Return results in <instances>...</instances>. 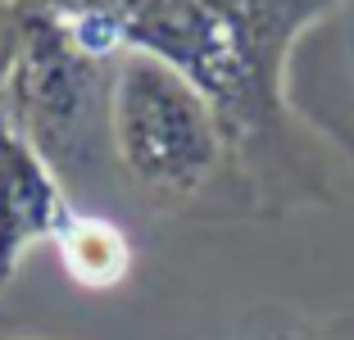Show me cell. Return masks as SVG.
<instances>
[{"label":"cell","instance_id":"3957f363","mask_svg":"<svg viewBox=\"0 0 354 340\" xmlns=\"http://www.w3.org/2000/svg\"><path fill=\"white\" fill-rule=\"evenodd\" d=\"M109 141L132 182L168 200L200 191L227 145L209 100L150 55H123L114 64Z\"/></svg>","mask_w":354,"mask_h":340},{"label":"cell","instance_id":"8992f818","mask_svg":"<svg viewBox=\"0 0 354 340\" xmlns=\"http://www.w3.org/2000/svg\"><path fill=\"white\" fill-rule=\"evenodd\" d=\"M0 340H32V336H0Z\"/></svg>","mask_w":354,"mask_h":340},{"label":"cell","instance_id":"277c9868","mask_svg":"<svg viewBox=\"0 0 354 340\" xmlns=\"http://www.w3.org/2000/svg\"><path fill=\"white\" fill-rule=\"evenodd\" d=\"M73 214L55 164L0 113V290L37 245H55Z\"/></svg>","mask_w":354,"mask_h":340},{"label":"cell","instance_id":"7a4b0ae2","mask_svg":"<svg viewBox=\"0 0 354 340\" xmlns=\"http://www.w3.org/2000/svg\"><path fill=\"white\" fill-rule=\"evenodd\" d=\"M0 113L55 164H82L109 127L104 64L68 41L55 14L14 0L10 50L0 68Z\"/></svg>","mask_w":354,"mask_h":340},{"label":"cell","instance_id":"5b68a950","mask_svg":"<svg viewBox=\"0 0 354 340\" xmlns=\"http://www.w3.org/2000/svg\"><path fill=\"white\" fill-rule=\"evenodd\" d=\"M55 254H59L68 281L82 290H114L132 272V240L123 236V227L95 214H73L68 227L55 236Z\"/></svg>","mask_w":354,"mask_h":340},{"label":"cell","instance_id":"6da1fadb","mask_svg":"<svg viewBox=\"0 0 354 340\" xmlns=\"http://www.w3.org/2000/svg\"><path fill=\"white\" fill-rule=\"evenodd\" d=\"M100 64L150 55L209 100L227 145L277 132L286 55L341 0H28Z\"/></svg>","mask_w":354,"mask_h":340}]
</instances>
